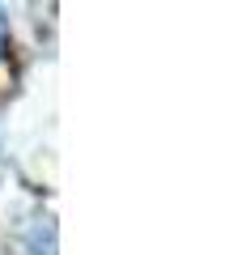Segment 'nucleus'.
I'll use <instances>...</instances> for the list:
<instances>
[{
	"instance_id": "1",
	"label": "nucleus",
	"mask_w": 242,
	"mask_h": 255,
	"mask_svg": "<svg viewBox=\"0 0 242 255\" xmlns=\"http://www.w3.org/2000/svg\"><path fill=\"white\" fill-rule=\"evenodd\" d=\"M0 51H4V17H0Z\"/></svg>"
}]
</instances>
